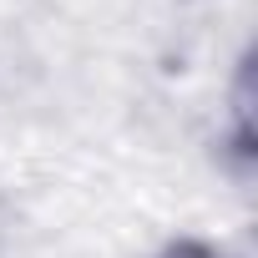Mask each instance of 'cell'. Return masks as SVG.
<instances>
[{"label": "cell", "instance_id": "6da1fadb", "mask_svg": "<svg viewBox=\"0 0 258 258\" xmlns=\"http://www.w3.org/2000/svg\"><path fill=\"white\" fill-rule=\"evenodd\" d=\"M253 46L238 51L233 76L223 86V111H218V172L248 192L253 172H258V126H253Z\"/></svg>", "mask_w": 258, "mask_h": 258}, {"label": "cell", "instance_id": "7a4b0ae2", "mask_svg": "<svg viewBox=\"0 0 258 258\" xmlns=\"http://www.w3.org/2000/svg\"><path fill=\"white\" fill-rule=\"evenodd\" d=\"M147 258H243V253L213 233H167L162 243L147 248Z\"/></svg>", "mask_w": 258, "mask_h": 258}]
</instances>
